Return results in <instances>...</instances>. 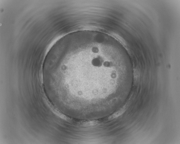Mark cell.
Listing matches in <instances>:
<instances>
[{
  "label": "cell",
  "mask_w": 180,
  "mask_h": 144,
  "mask_svg": "<svg viewBox=\"0 0 180 144\" xmlns=\"http://www.w3.org/2000/svg\"><path fill=\"white\" fill-rule=\"evenodd\" d=\"M125 110V107H122L111 115L109 116L108 118V119L109 120H111L117 118L122 115L124 112Z\"/></svg>",
  "instance_id": "1"
}]
</instances>
